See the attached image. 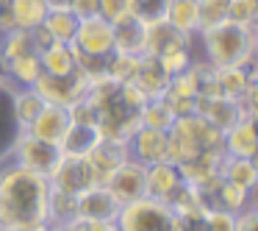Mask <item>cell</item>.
I'll return each instance as SVG.
<instances>
[{
    "label": "cell",
    "mask_w": 258,
    "mask_h": 231,
    "mask_svg": "<svg viewBox=\"0 0 258 231\" xmlns=\"http://www.w3.org/2000/svg\"><path fill=\"white\" fill-rule=\"evenodd\" d=\"M47 175L23 164L0 162V225L9 231L34 223H47Z\"/></svg>",
    "instance_id": "1"
},
{
    "label": "cell",
    "mask_w": 258,
    "mask_h": 231,
    "mask_svg": "<svg viewBox=\"0 0 258 231\" xmlns=\"http://www.w3.org/2000/svg\"><path fill=\"white\" fill-rule=\"evenodd\" d=\"M200 53L214 67H230V64H252L255 59V25H241L233 20L217 23L195 36Z\"/></svg>",
    "instance_id": "2"
},
{
    "label": "cell",
    "mask_w": 258,
    "mask_h": 231,
    "mask_svg": "<svg viewBox=\"0 0 258 231\" xmlns=\"http://www.w3.org/2000/svg\"><path fill=\"white\" fill-rule=\"evenodd\" d=\"M114 223H117V231H183L180 217L172 212V206L150 195L122 203Z\"/></svg>",
    "instance_id": "3"
},
{
    "label": "cell",
    "mask_w": 258,
    "mask_h": 231,
    "mask_svg": "<svg viewBox=\"0 0 258 231\" xmlns=\"http://www.w3.org/2000/svg\"><path fill=\"white\" fill-rule=\"evenodd\" d=\"M47 181H50V187L64 190L75 198H78L81 192L92 190L95 184H100V178H97V173L92 170L89 159L78 156V153H58L56 164H53L50 173H47Z\"/></svg>",
    "instance_id": "4"
},
{
    "label": "cell",
    "mask_w": 258,
    "mask_h": 231,
    "mask_svg": "<svg viewBox=\"0 0 258 231\" xmlns=\"http://www.w3.org/2000/svg\"><path fill=\"white\" fill-rule=\"evenodd\" d=\"M78 56H92V59H108L114 53V25L103 20L100 14L78 20V28L73 34V42Z\"/></svg>",
    "instance_id": "5"
},
{
    "label": "cell",
    "mask_w": 258,
    "mask_h": 231,
    "mask_svg": "<svg viewBox=\"0 0 258 231\" xmlns=\"http://www.w3.org/2000/svg\"><path fill=\"white\" fill-rule=\"evenodd\" d=\"M103 187L111 192L119 206H122V203H131V201H136V198L147 195V167L128 156L117 170H111V173L106 175Z\"/></svg>",
    "instance_id": "6"
},
{
    "label": "cell",
    "mask_w": 258,
    "mask_h": 231,
    "mask_svg": "<svg viewBox=\"0 0 258 231\" xmlns=\"http://www.w3.org/2000/svg\"><path fill=\"white\" fill-rule=\"evenodd\" d=\"M58 153H61L58 148L31 136L28 131H17L12 148H9V159H12V162L23 164V167L34 170V173H42V175L50 173V167L56 164Z\"/></svg>",
    "instance_id": "7"
},
{
    "label": "cell",
    "mask_w": 258,
    "mask_h": 231,
    "mask_svg": "<svg viewBox=\"0 0 258 231\" xmlns=\"http://www.w3.org/2000/svg\"><path fill=\"white\" fill-rule=\"evenodd\" d=\"M86 86H89L86 75L81 73V70H75V73H70V75H47V73H42L39 78H36L34 89L42 95L45 103L70 106V103L86 98Z\"/></svg>",
    "instance_id": "8"
},
{
    "label": "cell",
    "mask_w": 258,
    "mask_h": 231,
    "mask_svg": "<svg viewBox=\"0 0 258 231\" xmlns=\"http://www.w3.org/2000/svg\"><path fill=\"white\" fill-rule=\"evenodd\" d=\"M197 114L214 123L217 128L228 131L233 128L239 120L244 117H255V109L244 106L241 101H230V98H222V95H211V98H197Z\"/></svg>",
    "instance_id": "9"
},
{
    "label": "cell",
    "mask_w": 258,
    "mask_h": 231,
    "mask_svg": "<svg viewBox=\"0 0 258 231\" xmlns=\"http://www.w3.org/2000/svg\"><path fill=\"white\" fill-rule=\"evenodd\" d=\"M67 128H70V112H67V106H58V103H45V106H42V112L36 114V117L31 120V125H28V128H23V131H28L31 136L47 142V145L58 148V145H61V140H64V134H67Z\"/></svg>",
    "instance_id": "10"
},
{
    "label": "cell",
    "mask_w": 258,
    "mask_h": 231,
    "mask_svg": "<svg viewBox=\"0 0 258 231\" xmlns=\"http://www.w3.org/2000/svg\"><path fill=\"white\" fill-rule=\"evenodd\" d=\"M119 212V203L103 184H95L92 190L78 195V220L84 223H114Z\"/></svg>",
    "instance_id": "11"
},
{
    "label": "cell",
    "mask_w": 258,
    "mask_h": 231,
    "mask_svg": "<svg viewBox=\"0 0 258 231\" xmlns=\"http://www.w3.org/2000/svg\"><path fill=\"white\" fill-rule=\"evenodd\" d=\"M128 153L131 159L147 164H156L167 159V131L158 128H147V125H139L134 134L128 136Z\"/></svg>",
    "instance_id": "12"
},
{
    "label": "cell",
    "mask_w": 258,
    "mask_h": 231,
    "mask_svg": "<svg viewBox=\"0 0 258 231\" xmlns=\"http://www.w3.org/2000/svg\"><path fill=\"white\" fill-rule=\"evenodd\" d=\"M214 81L219 95L230 101H244V95L255 86V64H230V67H214Z\"/></svg>",
    "instance_id": "13"
},
{
    "label": "cell",
    "mask_w": 258,
    "mask_h": 231,
    "mask_svg": "<svg viewBox=\"0 0 258 231\" xmlns=\"http://www.w3.org/2000/svg\"><path fill=\"white\" fill-rule=\"evenodd\" d=\"M128 156H131V153H128V142H122V140H106V136H100V140L89 148V153H86V159H89L92 170L97 173L100 184L106 181V175L111 173V170H117Z\"/></svg>",
    "instance_id": "14"
},
{
    "label": "cell",
    "mask_w": 258,
    "mask_h": 231,
    "mask_svg": "<svg viewBox=\"0 0 258 231\" xmlns=\"http://www.w3.org/2000/svg\"><path fill=\"white\" fill-rule=\"evenodd\" d=\"M183 184V175H180V167L169 159L156 164H147V195L158 198V201L169 203V198L175 195V190Z\"/></svg>",
    "instance_id": "15"
},
{
    "label": "cell",
    "mask_w": 258,
    "mask_h": 231,
    "mask_svg": "<svg viewBox=\"0 0 258 231\" xmlns=\"http://www.w3.org/2000/svg\"><path fill=\"white\" fill-rule=\"evenodd\" d=\"M222 151L225 156H241V159H255L258 153V134H255V117H244L225 131L222 136Z\"/></svg>",
    "instance_id": "16"
},
{
    "label": "cell",
    "mask_w": 258,
    "mask_h": 231,
    "mask_svg": "<svg viewBox=\"0 0 258 231\" xmlns=\"http://www.w3.org/2000/svg\"><path fill=\"white\" fill-rule=\"evenodd\" d=\"M191 36L180 34L169 20H161V23L145 25V53L150 56H164V53L175 51V48L186 45Z\"/></svg>",
    "instance_id": "17"
},
{
    "label": "cell",
    "mask_w": 258,
    "mask_h": 231,
    "mask_svg": "<svg viewBox=\"0 0 258 231\" xmlns=\"http://www.w3.org/2000/svg\"><path fill=\"white\" fill-rule=\"evenodd\" d=\"M134 84L139 86V89L145 92L147 98H161L164 92H167L169 75H167V70L161 67V62H158L156 56H150V53H142V56H139V70H136Z\"/></svg>",
    "instance_id": "18"
},
{
    "label": "cell",
    "mask_w": 258,
    "mask_h": 231,
    "mask_svg": "<svg viewBox=\"0 0 258 231\" xmlns=\"http://www.w3.org/2000/svg\"><path fill=\"white\" fill-rule=\"evenodd\" d=\"M111 25H114V51L131 53V56L145 53V25L139 20H134L131 14H122Z\"/></svg>",
    "instance_id": "19"
},
{
    "label": "cell",
    "mask_w": 258,
    "mask_h": 231,
    "mask_svg": "<svg viewBox=\"0 0 258 231\" xmlns=\"http://www.w3.org/2000/svg\"><path fill=\"white\" fill-rule=\"evenodd\" d=\"M42 73L47 75H70L78 70V53L70 42H53L45 51H39Z\"/></svg>",
    "instance_id": "20"
},
{
    "label": "cell",
    "mask_w": 258,
    "mask_h": 231,
    "mask_svg": "<svg viewBox=\"0 0 258 231\" xmlns=\"http://www.w3.org/2000/svg\"><path fill=\"white\" fill-rule=\"evenodd\" d=\"M9 103H12V117H14V123H17L20 131L28 128L31 120H34L36 114L42 112V106H45L42 95L34 86H14L12 95H9Z\"/></svg>",
    "instance_id": "21"
},
{
    "label": "cell",
    "mask_w": 258,
    "mask_h": 231,
    "mask_svg": "<svg viewBox=\"0 0 258 231\" xmlns=\"http://www.w3.org/2000/svg\"><path fill=\"white\" fill-rule=\"evenodd\" d=\"M219 175L225 181L236 187H244V190H255V181H258V167H255V159H241V156H225L222 159V167H219Z\"/></svg>",
    "instance_id": "22"
},
{
    "label": "cell",
    "mask_w": 258,
    "mask_h": 231,
    "mask_svg": "<svg viewBox=\"0 0 258 231\" xmlns=\"http://www.w3.org/2000/svg\"><path fill=\"white\" fill-rule=\"evenodd\" d=\"M167 20L186 36L200 34V9H197V0H169Z\"/></svg>",
    "instance_id": "23"
},
{
    "label": "cell",
    "mask_w": 258,
    "mask_h": 231,
    "mask_svg": "<svg viewBox=\"0 0 258 231\" xmlns=\"http://www.w3.org/2000/svg\"><path fill=\"white\" fill-rule=\"evenodd\" d=\"M42 75V64H39V53H25V56L14 59L6 64V78L14 86H34L36 78Z\"/></svg>",
    "instance_id": "24"
},
{
    "label": "cell",
    "mask_w": 258,
    "mask_h": 231,
    "mask_svg": "<svg viewBox=\"0 0 258 231\" xmlns=\"http://www.w3.org/2000/svg\"><path fill=\"white\" fill-rule=\"evenodd\" d=\"M42 25H45V31L50 34L53 42H73V34L78 28V17L70 9H47Z\"/></svg>",
    "instance_id": "25"
},
{
    "label": "cell",
    "mask_w": 258,
    "mask_h": 231,
    "mask_svg": "<svg viewBox=\"0 0 258 231\" xmlns=\"http://www.w3.org/2000/svg\"><path fill=\"white\" fill-rule=\"evenodd\" d=\"M67 220H78V198L50 187V192H47V223H67Z\"/></svg>",
    "instance_id": "26"
},
{
    "label": "cell",
    "mask_w": 258,
    "mask_h": 231,
    "mask_svg": "<svg viewBox=\"0 0 258 231\" xmlns=\"http://www.w3.org/2000/svg\"><path fill=\"white\" fill-rule=\"evenodd\" d=\"M97 140H100L97 128H92V125H73V123H70V128H67V134H64L58 151H61V153H78V156H86V153H89V148L95 145Z\"/></svg>",
    "instance_id": "27"
},
{
    "label": "cell",
    "mask_w": 258,
    "mask_h": 231,
    "mask_svg": "<svg viewBox=\"0 0 258 231\" xmlns=\"http://www.w3.org/2000/svg\"><path fill=\"white\" fill-rule=\"evenodd\" d=\"M142 125L147 128H158V131H169V125L175 123V112L167 103V98H150L139 112Z\"/></svg>",
    "instance_id": "28"
},
{
    "label": "cell",
    "mask_w": 258,
    "mask_h": 231,
    "mask_svg": "<svg viewBox=\"0 0 258 231\" xmlns=\"http://www.w3.org/2000/svg\"><path fill=\"white\" fill-rule=\"evenodd\" d=\"M136 70H139V56L114 51L106 59V75L111 81H117V84H131L136 78Z\"/></svg>",
    "instance_id": "29"
},
{
    "label": "cell",
    "mask_w": 258,
    "mask_h": 231,
    "mask_svg": "<svg viewBox=\"0 0 258 231\" xmlns=\"http://www.w3.org/2000/svg\"><path fill=\"white\" fill-rule=\"evenodd\" d=\"M169 12V0H131L128 14L134 20H139L142 25H153V23H161L167 20Z\"/></svg>",
    "instance_id": "30"
},
{
    "label": "cell",
    "mask_w": 258,
    "mask_h": 231,
    "mask_svg": "<svg viewBox=\"0 0 258 231\" xmlns=\"http://www.w3.org/2000/svg\"><path fill=\"white\" fill-rule=\"evenodd\" d=\"M197 9H200V31H206L228 20L230 0H197Z\"/></svg>",
    "instance_id": "31"
},
{
    "label": "cell",
    "mask_w": 258,
    "mask_h": 231,
    "mask_svg": "<svg viewBox=\"0 0 258 231\" xmlns=\"http://www.w3.org/2000/svg\"><path fill=\"white\" fill-rule=\"evenodd\" d=\"M255 17H258V0H230L228 20L241 25H255Z\"/></svg>",
    "instance_id": "32"
},
{
    "label": "cell",
    "mask_w": 258,
    "mask_h": 231,
    "mask_svg": "<svg viewBox=\"0 0 258 231\" xmlns=\"http://www.w3.org/2000/svg\"><path fill=\"white\" fill-rule=\"evenodd\" d=\"M236 214L222 212V209H208L206 212V231H233Z\"/></svg>",
    "instance_id": "33"
},
{
    "label": "cell",
    "mask_w": 258,
    "mask_h": 231,
    "mask_svg": "<svg viewBox=\"0 0 258 231\" xmlns=\"http://www.w3.org/2000/svg\"><path fill=\"white\" fill-rule=\"evenodd\" d=\"M128 6H131V0H97V14L103 20H108V23H114L122 14H128Z\"/></svg>",
    "instance_id": "34"
},
{
    "label": "cell",
    "mask_w": 258,
    "mask_h": 231,
    "mask_svg": "<svg viewBox=\"0 0 258 231\" xmlns=\"http://www.w3.org/2000/svg\"><path fill=\"white\" fill-rule=\"evenodd\" d=\"M233 231H258V217H255V203L241 209L236 214V228Z\"/></svg>",
    "instance_id": "35"
},
{
    "label": "cell",
    "mask_w": 258,
    "mask_h": 231,
    "mask_svg": "<svg viewBox=\"0 0 258 231\" xmlns=\"http://www.w3.org/2000/svg\"><path fill=\"white\" fill-rule=\"evenodd\" d=\"M70 12L78 20L92 17V14H97V0H70Z\"/></svg>",
    "instance_id": "36"
},
{
    "label": "cell",
    "mask_w": 258,
    "mask_h": 231,
    "mask_svg": "<svg viewBox=\"0 0 258 231\" xmlns=\"http://www.w3.org/2000/svg\"><path fill=\"white\" fill-rule=\"evenodd\" d=\"M50 231H84L81 220H67V223H50Z\"/></svg>",
    "instance_id": "37"
},
{
    "label": "cell",
    "mask_w": 258,
    "mask_h": 231,
    "mask_svg": "<svg viewBox=\"0 0 258 231\" xmlns=\"http://www.w3.org/2000/svg\"><path fill=\"white\" fill-rule=\"evenodd\" d=\"M14 231H50V223H34V225H23V228Z\"/></svg>",
    "instance_id": "38"
},
{
    "label": "cell",
    "mask_w": 258,
    "mask_h": 231,
    "mask_svg": "<svg viewBox=\"0 0 258 231\" xmlns=\"http://www.w3.org/2000/svg\"><path fill=\"white\" fill-rule=\"evenodd\" d=\"M47 9H70V0H45Z\"/></svg>",
    "instance_id": "39"
},
{
    "label": "cell",
    "mask_w": 258,
    "mask_h": 231,
    "mask_svg": "<svg viewBox=\"0 0 258 231\" xmlns=\"http://www.w3.org/2000/svg\"><path fill=\"white\" fill-rule=\"evenodd\" d=\"M0 231H9V228H3V225H0Z\"/></svg>",
    "instance_id": "40"
}]
</instances>
